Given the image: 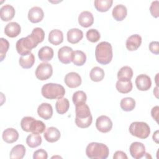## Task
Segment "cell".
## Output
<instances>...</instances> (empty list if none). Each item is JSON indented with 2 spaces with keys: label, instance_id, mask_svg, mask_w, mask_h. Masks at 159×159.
Instances as JSON below:
<instances>
[{
  "label": "cell",
  "instance_id": "1",
  "mask_svg": "<svg viewBox=\"0 0 159 159\" xmlns=\"http://www.w3.org/2000/svg\"><path fill=\"white\" fill-rule=\"evenodd\" d=\"M45 32L40 27L34 28L31 34L25 37L19 39L16 45L17 53L21 56L31 53L32 49L35 48L39 43L43 41Z\"/></svg>",
  "mask_w": 159,
  "mask_h": 159
},
{
  "label": "cell",
  "instance_id": "2",
  "mask_svg": "<svg viewBox=\"0 0 159 159\" xmlns=\"http://www.w3.org/2000/svg\"><path fill=\"white\" fill-rule=\"evenodd\" d=\"M75 124L82 129L87 128L91 125L93 117L90 109L86 102H82L75 105Z\"/></svg>",
  "mask_w": 159,
  "mask_h": 159
},
{
  "label": "cell",
  "instance_id": "3",
  "mask_svg": "<svg viewBox=\"0 0 159 159\" xmlns=\"http://www.w3.org/2000/svg\"><path fill=\"white\" fill-rule=\"evenodd\" d=\"M113 57L112 47L107 42H101L98 43L95 49V57L96 61L101 65L109 64Z\"/></svg>",
  "mask_w": 159,
  "mask_h": 159
},
{
  "label": "cell",
  "instance_id": "4",
  "mask_svg": "<svg viewBox=\"0 0 159 159\" xmlns=\"http://www.w3.org/2000/svg\"><path fill=\"white\" fill-rule=\"evenodd\" d=\"M87 157L92 159H106L109 154L108 147L98 142H91L86 148Z\"/></svg>",
  "mask_w": 159,
  "mask_h": 159
},
{
  "label": "cell",
  "instance_id": "5",
  "mask_svg": "<svg viewBox=\"0 0 159 159\" xmlns=\"http://www.w3.org/2000/svg\"><path fill=\"white\" fill-rule=\"evenodd\" d=\"M20 127L25 132L37 134L43 133L46 129V126L42 120H36L30 116H25L22 119Z\"/></svg>",
  "mask_w": 159,
  "mask_h": 159
},
{
  "label": "cell",
  "instance_id": "6",
  "mask_svg": "<svg viewBox=\"0 0 159 159\" xmlns=\"http://www.w3.org/2000/svg\"><path fill=\"white\" fill-rule=\"evenodd\" d=\"M41 93L46 99H58L63 97L65 94V89L60 84L48 83L42 87Z\"/></svg>",
  "mask_w": 159,
  "mask_h": 159
},
{
  "label": "cell",
  "instance_id": "7",
  "mask_svg": "<svg viewBox=\"0 0 159 159\" xmlns=\"http://www.w3.org/2000/svg\"><path fill=\"white\" fill-rule=\"evenodd\" d=\"M129 130L132 135L141 139H147L150 134L149 125L144 122H133L130 125Z\"/></svg>",
  "mask_w": 159,
  "mask_h": 159
},
{
  "label": "cell",
  "instance_id": "8",
  "mask_svg": "<svg viewBox=\"0 0 159 159\" xmlns=\"http://www.w3.org/2000/svg\"><path fill=\"white\" fill-rule=\"evenodd\" d=\"M35 76L40 81H45L50 78L53 74L52 66L48 63H40L35 70Z\"/></svg>",
  "mask_w": 159,
  "mask_h": 159
},
{
  "label": "cell",
  "instance_id": "9",
  "mask_svg": "<svg viewBox=\"0 0 159 159\" xmlns=\"http://www.w3.org/2000/svg\"><path fill=\"white\" fill-rule=\"evenodd\" d=\"M96 127L99 132L107 133L112 129V122L109 117L102 115L97 118L96 121Z\"/></svg>",
  "mask_w": 159,
  "mask_h": 159
},
{
  "label": "cell",
  "instance_id": "10",
  "mask_svg": "<svg viewBox=\"0 0 159 159\" xmlns=\"http://www.w3.org/2000/svg\"><path fill=\"white\" fill-rule=\"evenodd\" d=\"M130 155L135 159H140L145 155V147L139 142H134L132 143L129 147Z\"/></svg>",
  "mask_w": 159,
  "mask_h": 159
},
{
  "label": "cell",
  "instance_id": "11",
  "mask_svg": "<svg viewBox=\"0 0 159 159\" xmlns=\"http://www.w3.org/2000/svg\"><path fill=\"white\" fill-rule=\"evenodd\" d=\"M64 82L68 87L70 88H75L81 85L82 80L78 73L76 72H70L65 75Z\"/></svg>",
  "mask_w": 159,
  "mask_h": 159
},
{
  "label": "cell",
  "instance_id": "12",
  "mask_svg": "<svg viewBox=\"0 0 159 159\" xmlns=\"http://www.w3.org/2000/svg\"><path fill=\"white\" fill-rule=\"evenodd\" d=\"M135 82L137 88L140 91H147L152 86L151 78L145 74H140L138 75Z\"/></svg>",
  "mask_w": 159,
  "mask_h": 159
},
{
  "label": "cell",
  "instance_id": "13",
  "mask_svg": "<svg viewBox=\"0 0 159 159\" xmlns=\"http://www.w3.org/2000/svg\"><path fill=\"white\" fill-rule=\"evenodd\" d=\"M73 50L68 46H63L58 51V58L63 64H69L72 60Z\"/></svg>",
  "mask_w": 159,
  "mask_h": 159
},
{
  "label": "cell",
  "instance_id": "14",
  "mask_svg": "<svg viewBox=\"0 0 159 159\" xmlns=\"http://www.w3.org/2000/svg\"><path fill=\"white\" fill-rule=\"evenodd\" d=\"M27 16L29 21L32 23H38L43 19L44 13L41 7L39 6H34L30 9Z\"/></svg>",
  "mask_w": 159,
  "mask_h": 159
},
{
  "label": "cell",
  "instance_id": "15",
  "mask_svg": "<svg viewBox=\"0 0 159 159\" xmlns=\"http://www.w3.org/2000/svg\"><path fill=\"white\" fill-rule=\"evenodd\" d=\"M37 114L40 117L45 120H48L53 115L52 106L48 103L43 102L37 108Z\"/></svg>",
  "mask_w": 159,
  "mask_h": 159
},
{
  "label": "cell",
  "instance_id": "16",
  "mask_svg": "<svg viewBox=\"0 0 159 159\" xmlns=\"http://www.w3.org/2000/svg\"><path fill=\"white\" fill-rule=\"evenodd\" d=\"M94 22V17L93 14L88 11L81 12L78 16V23L83 27H89Z\"/></svg>",
  "mask_w": 159,
  "mask_h": 159
},
{
  "label": "cell",
  "instance_id": "17",
  "mask_svg": "<svg viewBox=\"0 0 159 159\" xmlns=\"http://www.w3.org/2000/svg\"><path fill=\"white\" fill-rule=\"evenodd\" d=\"M142 43V37L139 34H134L129 36L125 43L126 48L129 51L137 50Z\"/></svg>",
  "mask_w": 159,
  "mask_h": 159
},
{
  "label": "cell",
  "instance_id": "18",
  "mask_svg": "<svg viewBox=\"0 0 159 159\" xmlns=\"http://www.w3.org/2000/svg\"><path fill=\"white\" fill-rule=\"evenodd\" d=\"M43 137L47 142L50 143H53L60 139L61 134L60 130L57 128L54 127H50L45 129Z\"/></svg>",
  "mask_w": 159,
  "mask_h": 159
},
{
  "label": "cell",
  "instance_id": "19",
  "mask_svg": "<svg viewBox=\"0 0 159 159\" xmlns=\"http://www.w3.org/2000/svg\"><path fill=\"white\" fill-rule=\"evenodd\" d=\"M21 32L20 25L16 22H11L8 23L4 28L5 34L11 38L18 36Z\"/></svg>",
  "mask_w": 159,
  "mask_h": 159
},
{
  "label": "cell",
  "instance_id": "20",
  "mask_svg": "<svg viewBox=\"0 0 159 159\" xmlns=\"http://www.w3.org/2000/svg\"><path fill=\"white\" fill-rule=\"evenodd\" d=\"M16 11L14 7L9 4L2 6L0 9V17L2 20L7 22L11 20L15 15Z\"/></svg>",
  "mask_w": 159,
  "mask_h": 159
},
{
  "label": "cell",
  "instance_id": "21",
  "mask_svg": "<svg viewBox=\"0 0 159 159\" xmlns=\"http://www.w3.org/2000/svg\"><path fill=\"white\" fill-rule=\"evenodd\" d=\"M19 133L14 128H7L2 132V139L7 143H12L17 140L19 139Z\"/></svg>",
  "mask_w": 159,
  "mask_h": 159
},
{
  "label": "cell",
  "instance_id": "22",
  "mask_svg": "<svg viewBox=\"0 0 159 159\" xmlns=\"http://www.w3.org/2000/svg\"><path fill=\"white\" fill-rule=\"evenodd\" d=\"M83 37V33L81 30L78 28H73L67 32L68 42L75 44L78 43Z\"/></svg>",
  "mask_w": 159,
  "mask_h": 159
},
{
  "label": "cell",
  "instance_id": "23",
  "mask_svg": "<svg viewBox=\"0 0 159 159\" xmlns=\"http://www.w3.org/2000/svg\"><path fill=\"white\" fill-rule=\"evenodd\" d=\"M127 14V9L124 5L117 4L112 9V15L116 21L123 20L126 17Z\"/></svg>",
  "mask_w": 159,
  "mask_h": 159
},
{
  "label": "cell",
  "instance_id": "24",
  "mask_svg": "<svg viewBox=\"0 0 159 159\" xmlns=\"http://www.w3.org/2000/svg\"><path fill=\"white\" fill-rule=\"evenodd\" d=\"M53 48L48 46L42 47L38 52V57L40 60L45 63L50 61L53 58Z\"/></svg>",
  "mask_w": 159,
  "mask_h": 159
},
{
  "label": "cell",
  "instance_id": "25",
  "mask_svg": "<svg viewBox=\"0 0 159 159\" xmlns=\"http://www.w3.org/2000/svg\"><path fill=\"white\" fill-rule=\"evenodd\" d=\"M133 70L129 66H122L117 72L118 80L122 81H131L133 76Z\"/></svg>",
  "mask_w": 159,
  "mask_h": 159
},
{
  "label": "cell",
  "instance_id": "26",
  "mask_svg": "<svg viewBox=\"0 0 159 159\" xmlns=\"http://www.w3.org/2000/svg\"><path fill=\"white\" fill-rule=\"evenodd\" d=\"M48 41L54 45H58L63 41V34L58 29L52 30L48 34Z\"/></svg>",
  "mask_w": 159,
  "mask_h": 159
},
{
  "label": "cell",
  "instance_id": "27",
  "mask_svg": "<svg viewBox=\"0 0 159 159\" xmlns=\"http://www.w3.org/2000/svg\"><path fill=\"white\" fill-rule=\"evenodd\" d=\"M19 63L20 66L24 69L30 68L33 66L35 63V57L32 53H30L26 55L21 56L19 58Z\"/></svg>",
  "mask_w": 159,
  "mask_h": 159
},
{
  "label": "cell",
  "instance_id": "28",
  "mask_svg": "<svg viewBox=\"0 0 159 159\" xmlns=\"http://www.w3.org/2000/svg\"><path fill=\"white\" fill-rule=\"evenodd\" d=\"M70 103L67 98H61L57 99L55 104V109L59 114H65L69 109Z\"/></svg>",
  "mask_w": 159,
  "mask_h": 159
},
{
  "label": "cell",
  "instance_id": "29",
  "mask_svg": "<svg viewBox=\"0 0 159 159\" xmlns=\"http://www.w3.org/2000/svg\"><path fill=\"white\" fill-rule=\"evenodd\" d=\"M42 142V137L40 134L32 133L26 138V143L30 148H36L41 145Z\"/></svg>",
  "mask_w": 159,
  "mask_h": 159
},
{
  "label": "cell",
  "instance_id": "30",
  "mask_svg": "<svg viewBox=\"0 0 159 159\" xmlns=\"http://www.w3.org/2000/svg\"><path fill=\"white\" fill-rule=\"evenodd\" d=\"M25 154V148L23 145H17L14 146L11 150L9 157L10 158L22 159Z\"/></svg>",
  "mask_w": 159,
  "mask_h": 159
},
{
  "label": "cell",
  "instance_id": "31",
  "mask_svg": "<svg viewBox=\"0 0 159 159\" xmlns=\"http://www.w3.org/2000/svg\"><path fill=\"white\" fill-rule=\"evenodd\" d=\"M86 61V54L81 50L73 51L71 61L76 66L83 65Z\"/></svg>",
  "mask_w": 159,
  "mask_h": 159
},
{
  "label": "cell",
  "instance_id": "32",
  "mask_svg": "<svg viewBox=\"0 0 159 159\" xmlns=\"http://www.w3.org/2000/svg\"><path fill=\"white\" fill-rule=\"evenodd\" d=\"M112 3V0H95L94 2L96 10L102 12L107 11L111 7Z\"/></svg>",
  "mask_w": 159,
  "mask_h": 159
},
{
  "label": "cell",
  "instance_id": "33",
  "mask_svg": "<svg viewBox=\"0 0 159 159\" xmlns=\"http://www.w3.org/2000/svg\"><path fill=\"white\" fill-rule=\"evenodd\" d=\"M104 75L105 73L103 69L99 66L93 67L89 73L91 80L94 82L102 81L104 77Z\"/></svg>",
  "mask_w": 159,
  "mask_h": 159
},
{
  "label": "cell",
  "instance_id": "34",
  "mask_svg": "<svg viewBox=\"0 0 159 159\" xmlns=\"http://www.w3.org/2000/svg\"><path fill=\"white\" fill-rule=\"evenodd\" d=\"M135 104V101L132 98L127 97L121 99L120 106L123 111L129 112L134 109Z\"/></svg>",
  "mask_w": 159,
  "mask_h": 159
},
{
  "label": "cell",
  "instance_id": "35",
  "mask_svg": "<svg viewBox=\"0 0 159 159\" xmlns=\"http://www.w3.org/2000/svg\"><path fill=\"white\" fill-rule=\"evenodd\" d=\"M116 89L120 93L126 94L130 92L132 89L133 86L131 81H122L118 80L116 84Z\"/></svg>",
  "mask_w": 159,
  "mask_h": 159
},
{
  "label": "cell",
  "instance_id": "36",
  "mask_svg": "<svg viewBox=\"0 0 159 159\" xmlns=\"http://www.w3.org/2000/svg\"><path fill=\"white\" fill-rule=\"evenodd\" d=\"M87 100V96L86 93L83 91H76L72 97V101L75 105H76L80 103L86 102Z\"/></svg>",
  "mask_w": 159,
  "mask_h": 159
},
{
  "label": "cell",
  "instance_id": "37",
  "mask_svg": "<svg viewBox=\"0 0 159 159\" xmlns=\"http://www.w3.org/2000/svg\"><path fill=\"white\" fill-rule=\"evenodd\" d=\"M86 36L87 39L91 42H97L101 38V35L99 31L95 29H91L86 32Z\"/></svg>",
  "mask_w": 159,
  "mask_h": 159
},
{
  "label": "cell",
  "instance_id": "38",
  "mask_svg": "<svg viewBox=\"0 0 159 159\" xmlns=\"http://www.w3.org/2000/svg\"><path fill=\"white\" fill-rule=\"evenodd\" d=\"M0 56H1V61H2L4 58L6 57V54L8 51L9 47V42L4 38L0 39Z\"/></svg>",
  "mask_w": 159,
  "mask_h": 159
},
{
  "label": "cell",
  "instance_id": "39",
  "mask_svg": "<svg viewBox=\"0 0 159 159\" xmlns=\"http://www.w3.org/2000/svg\"><path fill=\"white\" fill-rule=\"evenodd\" d=\"M158 9H159V1H153L150 7V12L152 16L155 18H157L159 16Z\"/></svg>",
  "mask_w": 159,
  "mask_h": 159
},
{
  "label": "cell",
  "instance_id": "40",
  "mask_svg": "<svg viewBox=\"0 0 159 159\" xmlns=\"http://www.w3.org/2000/svg\"><path fill=\"white\" fill-rule=\"evenodd\" d=\"M48 158L47 152L42 149H39L34 152L33 158L34 159H47Z\"/></svg>",
  "mask_w": 159,
  "mask_h": 159
},
{
  "label": "cell",
  "instance_id": "41",
  "mask_svg": "<svg viewBox=\"0 0 159 159\" xmlns=\"http://www.w3.org/2000/svg\"><path fill=\"white\" fill-rule=\"evenodd\" d=\"M149 50L152 53L155 55L159 53V43L157 41L151 42L149 44Z\"/></svg>",
  "mask_w": 159,
  "mask_h": 159
},
{
  "label": "cell",
  "instance_id": "42",
  "mask_svg": "<svg viewBox=\"0 0 159 159\" xmlns=\"http://www.w3.org/2000/svg\"><path fill=\"white\" fill-rule=\"evenodd\" d=\"M158 113H159V107L158 106H154L151 110V115L153 119L158 123Z\"/></svg>",
  "mask_w": 159,
  "mask_h": 159
},
{
  "label": "cell",
  "instance_id": "43",
  "mask_svg": "<svg viewBox=\"0 0 159 159\" xmlns=\"http://www.w3.org/2000/svg\"><path fill=\"white\" fill-rule=\"evenodd\" d=\"M113 158L114 159H127L128 157L125 152L120 150H118L114 153L113 155Z\"/></svg>",
  "mask_w": 159,
  "mask_h": 159
},
{
  "label": "cell",
  "instance_id": "44",
  "mask_svg": "<svg viewBox=\"0 0 159 159\" xmlns=\"http://www.w3.org/2000/svg\"><path fill=\"white\" fill-rule=\"evenodd\" d=\"M153 141H155L157 143H158V139H159V137H158V130H156L153 134Z\"/></svg>",
  "mask_w": 159,
  "mask_h": 159
},
{
  "label": "cell",
  "instance_id": "45",
  "mask_svg": "<svg viewBox=\"0 0 159 159\" xmlns=\"http://www.w3.org/2000/svg\"><path fill=\"white\" fill-rule=\"evenodd\" d=\"M153 94L155 96V97L157 98H158V86H156L154 89H153Z\"/></svg>",
  "mask_w": 159,
  "mask_h": 159
}]
</instances>
